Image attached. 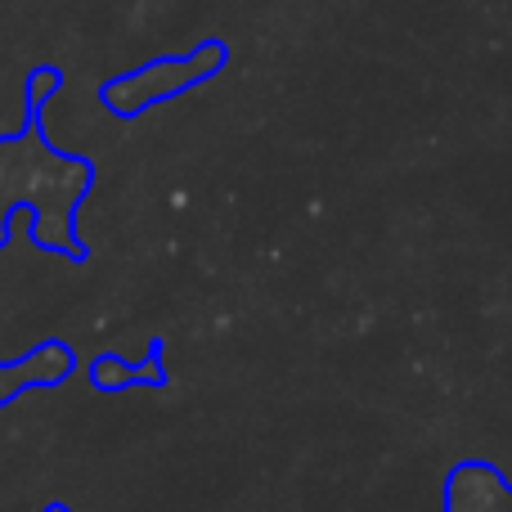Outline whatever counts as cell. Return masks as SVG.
I'll use <instances>...</instances> for the list:
<instances>
[{"mask_svg":"<svg viewBox=\"0 0 512 512\" xmlns=\"http://www.w3.org/2000/svg\"><path fill=\"white\" fill-rule=\"evenodd\" d=\"M86 185H90V162L54 153L32 108L23 131L0 140V243L9 239L18 207H36L32 239L45 252H68L72 261H81L86 248L72 239V212H77Z\"/></svg>","mask_w":512,"mask_h":512,"instance_id":"1","label":"cell"},{"mask_svg":"<svg viewBox=\"0 0 512 512\" xmlns=\"http://www.w3.org/2000/svg\"><path fill=\"white\" fill-rule=\"evenodd\" d=\"M225 63V50L221 45H203V50H194V54H185V68L176 72V77H167L176 63H153V68H144V72H131V77H122V81H113V86L104 90V99L113 104V113L117 117H135L144 104H158V99H167V95H176V90H185V86H194V81H203V77H212L216 68Z\"/></svg>","mask_w":512,"mask_h":512,"instance_id":"2","label":"cell"},{"mask_svg":"<svg viewBox=\"0 0 512 512\" xmlns=\"http://www.w3.org/2000/svg\"><path fill=\"white\" fill-rule=\"evenodd\" d=\"M445 512H512V481L499 477L495 463H459L445 481Z\"/></svg>","mask_w":512,"mask_h":512,"instance_id":"3","label":"cell"},{"mask_svg":"<svg viewBox=\"0 0 512 512\" xmlns=\"http://www.w3.org/2000/svg\"><path fill=\"white\" fill-rule=\"evenodd\" d=\"M72 373V351L59 342H45L36 346L32 355H23L18 364H9V369H0V405H5L9 396H18V391L32 382V387H50V382L68 378Z\"/></svg>","mask_w":512,"mask_h":512,"instance_id":"4","label":"cell"},{"mask_svg":"<svg viewBox=\"0 0 512 512\" xmlns=\"http://www.w3.org/2000/svg\"><path fill=\"white\" fill-rule=\"evenodd\" d=\"M45 512H68V508H63V504H50V508H45Z\"/></svg>","mask_w":512,"mask_h":512,"instance_id":"5","label":"cell"}]
</instances>
